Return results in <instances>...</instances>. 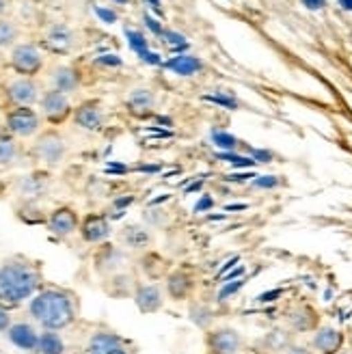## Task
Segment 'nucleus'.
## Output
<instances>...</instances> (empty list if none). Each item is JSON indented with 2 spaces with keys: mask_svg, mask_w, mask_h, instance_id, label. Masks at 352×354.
<instances>
[{
  "mask_svg": "<svg viewBox=\"0 0 352 354\" xmlns=\"http://www.w3.org/2000/svg\"><path fill=\"white\" fill-rule=\"evenodd\" d=\"M30 315L48 330H59L74 322V305L67 294L59 290H46L33 298Z\"/></svg>",
  "mask_w": 352,
  "mask_h": 354,
  "instance_id": "1",
  "label": "nucleus"
},
{
  "mask_svg": "<svg viewBox=\"0 0 352 354\" xmlns=\"http://www.w3.org/2000/svg\"><path fill=\"white\" fill-rule=\"evenodd\" d=\"M39 286V274L30 263L9 261L0 266V300L7 305H17L30 298Z\"/></svg>",
  "mask_w": 352,
  "mask_h": 354,
  "instance_id": "2",
  "label": "nucleus"
},
{
  "mask_svg": "<svg viewBox=\"0 0 352 354\" xmlns=\"http://www.w3.org/2000/svg\"><path fill=\"white\" fill-rule=\"evenodd\" d=\"M44 59L41 52L37 50V46L33 44H20L15 46L11 52V67L15 69L17 74L22 76H35L41 69Z\"/></svg>",
  "mask_w": 352,
  "mask_h": 354,
  "instance_id": "3",
  "label": "nucleus"
},
{
  "mask_svg": "<svg viewBox=\"0 0 352 354\" xmlns=\"http://www.w3.org/2000/svg\"><path fill=\"white\" fill-rule=\"evenodd\" d=\"M205 344L212 354H238L244 346L242 335L236 328H216L207 333Z\"/></svg>",
  "mask_w": 352,
  "mask_h": 354,
  "instance_id": "4",
  "label": "nucleus"
},
{
  "mask_svg": "<svg viewBox=\"0 0 352 354\" xmlns=\"http://www.w3.org/2000/svg\"><path fill=\"white\" fill-rule=\"evenodd\" d=\"M346 335L335 326H318L313 333L311 348L318 354H337L344 350Z\"/></svg>",
  "mask_w": 352,
  "mask_h": 354,
  "instance_id": "5",
  "label": "nucleus"
},
{
  "mask_svg": "<svg viewBox=\"0 0 352 354\" xmlns=\"http://www.w3.org/2000/svg\"><path fill=\"white\" fill-rule=\"evenodd\" d=\"M7 128L15 134V136H33L39 130V117L28 106H20L7 115Z\"/></svg>",
  "mask_w": 352,
  "mask_h": 354,
  "instance_id": "6",
  "label": "nucleus"
},
{
  "mask_svg": "<svg viewBox=\"0 0 352 354\" xmlns=\"http://www.w3.org/2000/svg\"><path fill=\"white\" fill-rule=\"evenodd\" d=\"M35 153H37V158L46 165H59L65 156V140L55 132H48L37 140Z\"/></svg>",
  "mask_w": 352,
  "mask_h": 354,
  "instance_id": "7",
  "label": "nucleus"
},
{
  "mask_svg": "<svg viewBox=\"0 0 352 354\" xmlns=\"http://www.w3.org/2000/svg\"><path fill=\"white\" fill-rule=\"evenodd\" d=\"M318 322H320V317H318V311H315L311 305H296L288 311V324L292 330L296 333H309V330H315L318 328Z\"/></svg>",
  "mask_w": 352,
  "mask_h": 354,
  "instance_id": "8",
  "label": "nucleus"
},
{
  "mask_svg": "<svg viewBox=\"0 0 352 354\" xmlns=\"http://www.w3.org/2000/svg\"><path fill=\"white\" fill-rule=\"evenodd\" d=\"M41 113L52 123L63 121L69 115V100H67V95L57 91V88H52V91L44 93V97H41Z\"/></svg>",
  "mask_w": 352,
  "mask_h": 354,
  "instance_id": "9",
  "label": "nucleus"
},
{
  "mask_svg": "<svg viewBox=\"0 0 352 354\" xmlns=\"http://www.w3.org/2000/svg\"><path fill=\"white\" fill-rule=\"evenodd\" d=\"M48 227H50V232L57 236H69L78 229V214L72 207H59L52 212V216L48 218Z\"/></svg>",
  "mask_w": 352,
  "mask_h": 354,
  "instance_id": "10",
  "label": "nucleus"
},
{
  "mask_svg": "<svg viewBox=\"0 0 352 354\" xmlns=\"http://www.w3.org/2000/svg\"><path fill=\"white\" fill-rule=\"evenodd\" d=\"M52 52H59V55H65L74 48L76 44V35L72 32V28L65 26V24H55L48 35H46V41H44Z\"/></svg>",
  "mask_w": 352,
  "mask_h": 354,
  "instance_id": "11",
  "label": "nucleus"
},
{
  "mask_svg": "<svg viewBox=\"0 0 352 354\" xmlns=\"http://www.w3.org/2000/svg\"><path fill=\"white\" fill-rule=\"evenodd\" d=\"M163 67L169 69V72H173L175 76L188 78V76H195V74L201 72V69H203V61L197 59L195 55H188V52H186V55H178V57L165 61Z\"/></svg>",
  "mask_w": 352,
  "mask_h": 354,
  "instance_id": "12",
  "label": "nucleus"
},
{
  "mask_svg": "<svg viewBox=\"0 0 352 354\" xmlns=\"http://www.w3.org/2000/svg\"><path fill=\"white\" fill-rule=\"evenodd\" d=\"M7 97L17 106H30L37 100V84L28 78H17L7 86Z\"/></svg>",
  "mask_w": 352,
  "mask_h": 354,
  "instance_id": "13",
  "label": "nucleus"
},
{
  "mask_svg": "<svg viewBox=\"0 0 352 354\" xmlns=\"http://www.w3.org/2000/svg\"><path fill=\"white\" fill-rule=\"evenodd\" d=\"M74 119L80 128L91 130V132H98L104 126V113L100 109V104H95V102H86V104L78 106Z\"/></svg>",
  "mask_w": 352,
  "mask_h": 354,
  "instance_id": "14",
  "label": "nucleus"
},
{
  "mask_svg": "<svg viewBox=\"0 0 352 354\" xmlns=\"http://www.w3.org/2000/svg\"><path fill=\"white\" fill-rule=\"evenodd\" d=\"M154 106H156V95L151 88H134L128 95V111L136 117L151 115Z\"/></svg>",
  "mask_w": 352,
  "mask_h": 354,
  "instance_id": "15",
  "label": "nucleus"
},
{
  "mask_svg": "<svg viewBox=\"0 0 352 354\" xmlns=\"http://www.w3.org/2000/svg\"><path fill=\"white\" fill-rule=\"evenodd\" d=\"M80 232H82V238L86 242H102V240H106L111 236V225L104 216L91 214V216L84 218Z\"/></svg>",
  "mask_w": 352,
  "mask_h": 354,
  "instance_id": "16",
  "label": "nucleus"
},
{
  "mask_svg": "<svg viewBox=\"0 0 352 354\" xmlns=\"http://www.w3.org/2000/svg\"><path fill=\"white\" fill-rule=\"evenodd\" d=\"M136 307L143 313H154L163 307V294L156 286H140L134 294Z\"/></svg>",
  "mask_w": 352,
  "mask_h": 354,
  "instance_id": "17",
  "label": "nucleus"
},
{
  "mask_svg": "<svg viewBox=\"0 0 352 354\" xmlns=\"http://www.w3.org/2000/svg\"><path fill=\"white\" fill-rule=\"evenodd\" d=\"M9 339H11V344H15L22 350H37V346H39V335L28 324L9 326Z\"/></svg>",
  "mask_w": 352,
  "mask_h": 354,
  "instance_id": "18",
  "label": "nucleus"
},
{
  "mask_svg": "<svg viewBox=\"0 0 352 354\" xmlns=\"http://www.w3.org/2000/svg\"><path fill=\"white\" fill-rule=\"evenodd\" d=\"M52 82H55V88L61 93H72L76 91V86L80 84L78 72L72 67H57L55 74H52Z\"/></svg>",
  "mask_w": 352,
  "mask_h": 354,
  "instance_id": "19",
  "label": "nucleus"
},
{
  "mask_svg": "<svg viewBox=\"0 0 352 354\" xmlns=\"http://www.w3.org/2000/svg\"><path fill=\"white\" fill-rule=\"evenodd\" d=\"M119 346H123V342L117 337L115 333H98L91 337L89 348H86V354H106Z\"/></svg>",
  "mask_w": 352,
  "mask_h": 354,
  "instance_id": "20",
  "label": "nucleus"
},
{
  "mask_svg": "<svg viewBox=\"0 0 352 354\" xmlns=\"http://www.w3.org/2000/svg\"><path fill=\"white\" fill-rule=\"evenodd\" d=\"M190 288H192V281H190L188 274H184V272H173V274L169 277L167 290H169L171 298H175V300L186 298V296L190 294Z\"/></svg>",
  "mask_w": 352,
  "mask_h": 354,
  "instance_id": "21",
  "label": "nucleus"
},
{
  "mask_svg": "<svg viewBox=\"0 0 352 354\" xmlns=\"http://www.w3.org/2000/svg\"><path fill=\"white\" fill-rule=\"evenodd\" d=\"M210 138H212L214 147H219V151H238L242 145L240 138H236L230 132H223V130H212L210 132Z\"/></svg>",
  "mask_w": 352,
  "mask_h": 354,
  "instance_id": "22",
  "label": "nucleus"
},
{
  "mask_svg": "<svg viewBox=\"0 0 352 354\" xmlns=\"http://www.w3.org/2000/svg\"><path fill=\"white\" fill-rule=\"evenodd\" d=\"M37 350L41 354H63L65 346H63V342H61V337L57 333H44V335H39Z\"/></svg>",
  "mask_w": 352,
  "mask_h": 354,
  "instance_id": "23",
  "label": "nucleus"
},
{
  "mask_svg": "<svg viewBox=\"0 0 352 354\" xmlns=\"http://www.w3.org/2000/svg\"><path fill=\"white\" fill-rule=\"evenodd\" d=\"M123 238H126L128 246H132V249H143V246L149 244V234L145 232L143 227H138V225L128 227L126 234H123Z\"/></svg>",
  "mask_w": 352,
  "mask_h": 354,
  "instance_id": "24",
  "label": "nucleus"
},
{
  "mask_svg": "<svg viewBox=\"0 0 352 354\" xmlns=\"http://www.w3.org/2000/svg\"><path fill=\"white\" fill-rule=\"evenodd\" d=\"M17 145L9 134H0V167H7L15 160Z\"/></svg>",
  "mask_w": 352,
  "mask_h": 354,
  "instance_id": "25",
  "label": "nucleus"
},
{
  "mask_svg": "<svg viewBox=\"0 0 352 354\" xmlns=\"http://www.w3.org/2000/svg\"><path fill=\"white\" fill-rule=\"evenodd\" d=\"M205 102L210 104H214V106H221V109H227V111H238L240 109V102L230 95V93H225V91H219V93H207L203 95Z\"/></svg>",
  "mask_w": 352,
  "mask_h": 354,
  "instance_id": "26",
  "label": "nucleus"
},
{
  "mask_svg": "<svg viewBox=\"0 0 352 354\" xmlns=\"http://www.w3.org/2000/svg\"><path fill=\"white\" fill-rule=\"evenodd\" d=\"M126 37H128V46L136 52V55H140V52L149 50V39L145 37L140 30H134V28H126Z\"/></svg>",
  "mask_w": 352,
  "mask_h": 354,
  "instance_id": "27",
  "label": "nucleus"
},
{
  "mask_svg": "<svg viewBox=\"0 0 352 354\" xmlns=\"http://www.w3.org/2000/svg\"><path fill=\"white\" fill-rule=\"evenodd\" d=\"M17 39V26L9 20H0V48H7Z\"/></svg>",
  "mask_w": 352,
  "mask_h": 354,
  "instance_id": "28",
  "label": "nucleus"
},
{
  "mask_svg": "<svg viewBox=\"0 0 352 354\" xmlns=\"http://www.w3.org/2000/svg\"><path fill=\"white\" fill-rule=\"evenodd\" d=\"M244 286H246V279H244V277H242V279H236V281H227V283H223V288H221V292H219L216 298L223 303V300H227L230 296L238 294Z\"/></svg>",
  "mask_w": 352,
  "mask_h": 354,
  "instance_id": "29",
  "label": "nucleus"
},
{
  "mask_svg": "<svg viewBox=\"0 0 352 354\" xmlns=\"http://www.w3.org/2000/svg\"><path fill=\"white\" fill-rule=\"evenodd\" d=\"M279 186H281L279 175H257L251 182V188H257V190H272Z\"/></svg>",
  "mask_w": 352,
  "mask_h": 354,
  "instance_id": "30",
  "label": "nucleus"
},
{
  "mask_svg": "<svg viewBox=\"0 0 352 354\" xmlns=\"http://www.w3.org/2000/svg\"><path fill=\"white\" fill-rule=\"evenodd\" d=\"M255 177H257L255 171L246 169V171H234V173H230V175L225 177V182L227 184H251Z\"/></svg>",
  "mask_w": 352,
  "mask_h": 354,
  "instance_id": "31",
  "label": "nucleus"
},
{
  "mask_svg": "<svg viewBox=\"0 0 352 354\" xmlns=\"http://www.w3.org/2000/svg\"><path fill=\"white\" fill-rule=\"evenodd\" d=\"M163 39H165V44H169L171 48L188 46V41H186L184 35H182V32H178V30H171V28H165V32H163Z\"/></svg>",
  "mask_w": 352,
  "mask_h": 354,
  "instance_id": "32",
  "label": "nucleus"
},
{
  "mask_svg": "<svg viewBox=\"0 0 352 354\" xmlns=\"http://www.w3.org/2000/svg\"><path fill=\"white\" fill-rule=\"evenodd\" d=\"M246 156H251L255 162H261V165L272 162V158H275L272 151H268V149H255V147H246Z\"/></svg>",
  "mask_w": 352,
  "mask_h": 354,
  "instance_id": "33",
  "label": "nucleus"
},
{
  "mask_svg": "<svg viewBox=\"0 0 352 354\" xmlns=\"http://www.w3.org/2000/svg\"><path fill=\"white\" fill-rule=\"evenodd\" d=\"M210 177V173H203V175H195V177H190V182L188 186L184 188V194H192V192H201L203 186H205V180Z\"/></svg>",
  "mask_w": 352,
  "mask_h": 354,
  "instance_id": "34",
  "label": "nucleus"
},
{
  "mask_svg": "<svg viewBox=\"0 0 352 354\" xmlns=\"http://www.w3.org/2000/svg\"><path fill=\"white\" fill-rule=\"evenodd\" d=\"M214 205H216V201H214L212 194L203 192L201 197H199V201L195 203V207H192V212H195V214H201V212H210Z\"/></svg>",
  "mask_w": 352,
  "mask_h": 354,
  "instance_id": "35",
  "label": "nucleus"
},
{
  "mask_svg": "<svg viewBox=\"0 0 352 354\" xmlns=\"http://www.w3.org/2000/svg\"><path fill=\"white\" fill-rule=\"evenodd\" d=\"M93 11H95V15L100 17V20H102L104 24H115V22L119 20V15H117L113 9H106V7H93Z\"/></svg>",
  "mask_w": 352,
  "mask_h": 354,
  "instance_id": "36",
  "label": "nucleus"
},
{
  "mask_svg": "<svg viewBox=\"0 0 352 354\" xmlns=\"http://www.w3.org/2000/svg\"><path fill=\"white\" fill-rule=\"evenodd\" d=\"M143 22H145V26L149 28V32H151V35H160V37H163L165 26H163L160 22H158L156 17H151L149 13H145V15H143Z\"/></svg>",
  "mask_w": 352,
  "mask_h": 354,
  "instance_id": "37",
  "label": "nucleus"
},
{
  "mask_svg": "<svg viewBox=\"0 0 352 354\" xmlns=\"http://www.w3.org/2000/svg\"><path fill=\"white\" fill-rule=\"evenodd\" d=\"M140 61L143 63H147V65H163L165 63V59L158 55V52H151V50H145V52H140Z\"/></svg>",
  "mask_w": 352,
  "mask_h": 354,
  "instance_id": "38",
  "label": "nucleus"
},
{
  "mask_svg": "<svg viewBox=\"0 0 352 354\" xmlns=\"http://www.w3.org/2000/svg\"><path fill=\"white\" fill-rule=\"evenodd\" d=\"M281 296H284V290H270V292L259 294L255 300H257V303H275V300H279Z\"/></svg>",
  "mask_w": 352,
  "mask_h": 354,
  "instance_id": "39",
  "label": "nucleus"
},
{
  "mask_svg": "<svg viewBox=\"0 0 352 354\" xmlns=\"http://www.w3.org/2000/svg\"><path fill=\"white\" fill-rule=\"evenodd\" d=\"M244 272H246V268L244 266H236V268H232L227 274H223L221 277V283H227V281H236V279H242L244 277Z\"/></svg>",
  "mask_w": 352,
  "mask_h": 354,
  "instance_id": "40",
  "label": "nucleus"
},
{
  "mask_svg": "<svg viewBox=\"0 0 352 354\" xmlns=\"http://www.w3.org/2000/svg\"><path fill=\"white\" fill-rule=\"evenodd\" d=\"M95 63H100V65H109V67H121V65H123V61H121L117 55H104V57H100Z\"/></svg>",
  "mask_w": 352,
  "mask_h": 354,
  "instance_id": "41",
  "label": "nucleus"
},
{
  "mask_svg": "<svg viewBox=\"0 0 352 354\" xmlns=\"http://www.w3.org/2000/svg\"><path fill=\"white\" fill-rule=\"evenodd\" d=\"M240 263V257L236 255V257H232L230 261H225V266H223V268H219V272H216V281L223 277V274H227V272H230L232 268H236V266Z\"/></svg>",
  "mask_w": 352,
  "mask_h": 354,
  "instance_id": "42",
  "label": "nucleus"
},
{
  "mask_svg": "<svg viewBox=\"0 0 352 354\" xmlns=\"http://www.w3.org/2000/svg\"><path fill=\"white\" fill-rule=\"evenodd\" d=\"M134 203V197L132 194H126V197H119V199H115V207H117V212H123L128 205H132Z\"/></svg>",
  "mask_w": 352,
  "mask_h": 354,
  "instance_id": "43",
  "label": "nucleus"
},
{
  "mask_svg": "<svg viewBox=\"0 0 352 354\" xmlns=\"http://www.w3.org/2000/svg\"><path fill=\"white\" fill-rule=\"evenodd\" d=\"M136 171L138 173H147V175H156V173L163 171V167L160 165H140V167H136Z\"/></svg>",
  "mask_w": 352,
  "mask_h": 354,
  "instance_id": "44",
  "label": "nucleus"
},
{
  "mask_svg": "<svg viewBox=\"0 0 352 354\" xmlns=\"http://www.w3.org/2000/svg\"><path fill=\"white\" fill-rule=\"evenodd\" d=\"M303 5H305L309 11H320V9H324L326 0H303Z\"/></svg>",
  "mask_w": 352,
  "mask_h": 354,
  "instance_id": "45",
  "label": "nucleus"
},
{
  "mask_svg": "<svg viewBox=\"0 0 352 354\" xmlns=\"http://www.w3.org/2000/svg\"><path fill=\"white\" fill-rule=\"evenodd\" d=\"M106 173L126 175V173H128V167H126V165H117V162H109V165H106Z\"/></svg>",
  "mask_w": 352,
  "mask_h": 354,
  "instance_id": "46",
  "label": "nucleus"
},
{
  "mask_svg": "<svg viewBox=\"0 0 352 354\" xmlns=\"http://www.w3.org/2000/svg\"><path fill=\"white\" fill-rule=\"evenodd\" d=\"M284 354H313V352L305 346H288Z\"/></svg>",
  "mask_w": 352,
  "mask_h": 354,
  "instance_id": "47",
  "label": "nucleus"
},
{
  "mask_svg": "<svg viewBox=\"0 0 352 354\" xmlns=\"http://www.w3.org/2000/svg\"><path fill=\"white\" fill-rule=\"evenodd\" d=\"M7 328H9V315L7 311L0 309V330H7Z\"/></svg>",
  "mask_w": 352,
  "mask_h": 354,
  "instance_id": "48",
  "label": "nucleus"
},
{
  "mask_svg": "<svg viewBox=\"0 0 352 354\" xmlns=\"http://www.w3.org/2000/svg\"><path fill=\"white\" fill-rule=\"evenodd\" d=\"M246 207H249L246 203H232V205H225L227 212H238V209H246Z\"/></svg>",
  "mask_w": 352,
  "mask_h": 354,
  "instance_id": "49",
  "label": "nucleus"
},
{
  "mask_svg": "<svg viewBox=\"0 0 352 354\" xmlns=\"http://www.w3.org/2000/svg\"><path fill=\"white\" fill-rule=\"evenodd\" d=\"M337 5L344 9V11H348V13H352V0H337Z\"/></svg>",
  "mask_w": 352,
  "mask_h": 354,
  "instance_id": "50",
  "label": "nucleus"
},
{
  "mask_svg": "<svg viewBox=\"0 0 352 354\" xmlns=\"http://www.w3.org/2000/svg\"><path fill=\"white\" fill-rule=\"evenodd\" d=\"M145 3L151 7V9H156V11H160V0H145Z\"/></svg>",
  "mask_w": 352,
  "mask_h": 354,
  "instance_id": "51",
  "label": "nucleus"
},
{
  "mask_svg": "<svg viewBox=\"0 0 352 354\" xmlns=\"http://www.w3.org/2000/svg\"><path fill=\"white\" fill-rule=\"evenodd\" d=\"M169 199H171V194H163V197L154 199V201H151V205H158V203H163V201H169Z\"/></svg>",
  "mask_w": 352,
  "mask_h": 354,
  "instance_id": "52",
  "label": "nucleus"
},
{
  "mask_svg": "<svg viewBox=\"0 0 352 354\" xmlns=\"http://www.w3.org/2000/svg\"><path fill=\"white\" fill-rule=\"evenodd\" d=\"M106 354H128V350L123 348V346H119V348H115V350H111V352H106Z\"/></svg>",
  "mask_w": 352,
  "mask_h": 354,
  "instance_id": "53",
  "label": "nucleus"
},
{
  "mask_svg": "<svg viewBox=\"0 0 352 354\" xmlns=\"http://www.w3.org/2000/svg\"><path fill=\"white\" fill-rule=\"evenodd\" d=\"M158 121H160V123H167V128H171V126H173V121H171L169 117H158Z\"/></svg>",
  "mask_w": 352,
  "mask_h": 354,
  "instance_id": "54",
  "label": "nucleus"
},
{
  "mask_svg": "<svg viewBox=\"0 0 352 354\" xmlns=\"http://www.w3.org/2000/svg\"><path fill=\"white\" fill-rule=\"evenodd\" d=\"M225 214H210V221H225Z\"/></svg>",
  "mask_w": 352,
  "mask_h": 354,
  "instance_id": "55",
  "label": "nucleus"
},
{
  "mask_svg": "<svg viewBox=\"0 0 352 354\" xmlns=\"http://www.w3.org/2000/svg\"><path fill=\"white\" fill-rule=\"evenodd\" d=\"M115 5H128V0H113Z\"/></svg>",
  "mask_w": 352,
  "mask_h": 354,
  "instance_id": "56",
  "label": "nucleus"
},
{
  "mask_svg": "<svg viewBox=\"0 0 352 354\" xmlns=\"http://www.w3.org/2000/svg\"><path fill=\"white\" fill-rule=\"evenodd\" d=\"M5 11V0H0V13Z\"/></svg>",
  "mask_w": 352,
  "mask_h": 354,
  "instance_id": "57",
  "label": "nucleus"
},
{
  "mask_svg": "<svg viewBox=\"0 0 352 354\" xmlns=\"http://www.w3.org/2000/svg\"><path fill=\"white\" fill-rule=\"evenodd\" d=\"M3 190H5V184H3V182H0V194H3Z\"/></svg>",
  "mask_w": 352,
  "mask_h": 354,
  "instance_id": "58",
  "label": "nucleus"
},
{
  "mask_svg": "<svg viewBox=\"0 0 352 354\" xmlns=\"http://www.w3.org/2000/svg\"><path fill=\"white\" fill-rule=\"evenodd\" d=\"M337 354H350V352H344V350H342V352H337Z\"/></svg>",
  "mask_w": 352,
  "mask_h": 354,
  "instance_id": "59",
  "label": "nucleus"
}]
</instances>
